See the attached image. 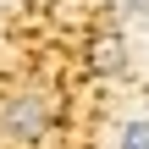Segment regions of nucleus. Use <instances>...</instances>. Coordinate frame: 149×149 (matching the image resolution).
Returning a JSON list of instances; mask_svg holds the SVG:
<instances>
[{"mask_svg": "<svg viewBox=\"0 0 149 149\" xmlns=\"http://www.w3.org/2000/svg\"><path fill=\"white\" fill-rule=\"evenodd\" d=\"M44 133H50V100L33 94V88L6 94V105H0V138L6 144H39Z\"/></svg>", "mask_w": 149, "mask_h": 149, "instance_id": "f257e3e1", "label": "nucleus"}, {"mask_svg": "<svg viewBox=\"0 0 149 149\" xmlns=\"http://www.w3.org/2000/svg\"><path fill=\"white\" fill-rule=\"evenodd\" d=\"M100 66H105V72H122V66H127L122 39H100Z\"/></svg>", "mask_w": 149, "mask_h": 149, "instance_id": "f03ea898", "label": "nucleus"}, {"mask_svg": "<svg viewBox=\"0 0 149 149\" xmlns=\"http://www.w3.org/2000/svg\"><path fill=\"white\" fill-rule=\"evenodd\" d=\"M122 149H149V116L127 127V138H122Z\"/></svg>", "mask_w": 149, "mask_h": 149, "instance_id": "7ed1b4c3", "label": "nucleus"}]
</instances>
